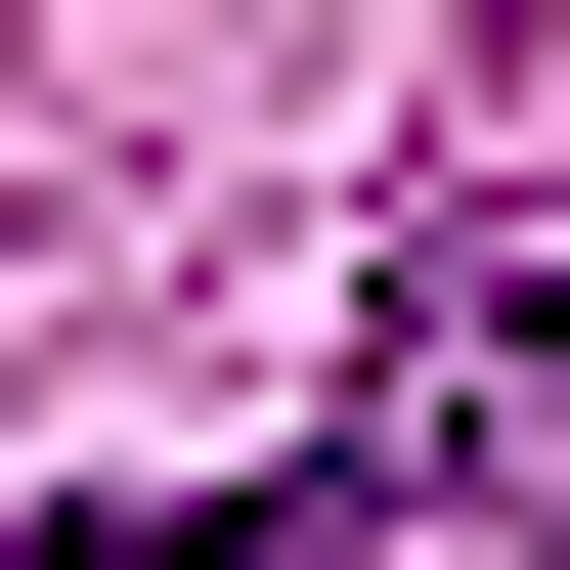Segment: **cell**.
I'll return each mask as SVG.
<instances>
[{
	"label": "cell",
	"mask_w": 570,
	"mask_h": 570,
	"mask_svg": "<svg viewBox=\"0 0 570 570\" xmlns=\"http://www.w3.org/2000/svg\"><path fill=\"white\" fill-rule=\"evenodd\" d=\"M395 439H264V483H132V527H0V570H352Z\"/></svg>",
	"instance_id": "1"
}]
</instances>
